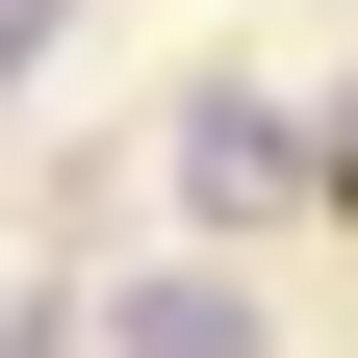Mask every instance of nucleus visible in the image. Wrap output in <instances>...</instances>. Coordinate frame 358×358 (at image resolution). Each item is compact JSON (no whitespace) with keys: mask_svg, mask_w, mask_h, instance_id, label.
<instances>
[{"mask_svg":"<svg viewBox=\"0 0 358 358\" xmlns=\"http://www.w3.org/2000/svg\"><path fill=\"white\" fill-rule=\"evenodd\" d=\"M282 205H307V103H282V77H205V103H179V231H205V256H231V231H282Z\"/></svg>","mask_w":358,"mask_h":358,"instance_id":"obj_1","label":"nucleus"},{"mask_svg":"<svg viewBox=\"0 0 358 358\" xmlns=\"http://www.w3.org/2000/svg\"><path fill=\"white\" fill-rule=\"evenodd\" d=\"M77 358H282V333H256V282H231V256H154V282H103V307H77Z\"/></svg>","mask_w":358,"mask_h":358,"instance_id":"obj_2","label":"nucleus"}]
</instances>
